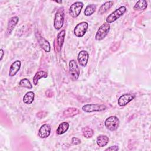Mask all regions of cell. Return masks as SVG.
<instances>
[{
  "label": "cell",
  "mask_w": 151,
  "mask_h": 151,
  "mask_svg": "<svg viewBox=\"0 0 151 151\" xmlns=\"http://www.w3.org/2000/svg\"><path fill=\"white\" fill-rule=\"evenodd\" d=\"M80 110L77 108L69 107L64 111L63 115L65 117H72L78 114Z\"/></svg>",
  "instance_id": "cell-16"
},
{
  "label": "cell",
  "mask_w": 151,
  "mask_h": 151,
  "mask_svg": "<svg viewBox=\"0 0 151 151\" xmlns=\"http://www.w3.org/2000/svg\"><path fill=\"white\" fill-rule=\"evenodd\" d=\"M134 96L132 94H124L118 99L117 103L120 106H124L134 99Z\"/></svg>",
  "instance_id": "cell-12"
},
{
  "label": "cell",
  "mask_w": 151,
  "mask_h": 151,
  "mask_svg": "<svg viewBox=\"0 0 151 151\" xmlns=\"http://www.w3.org/2000/svg\"><path fill=\"white\" fill-rule=\"evenodd\" d=\"M55 2H57V3H62V1H55Z\"/></svg>",
  "instance_id": "cell-29"
},
{
  "label": "cell",
  "mask_w": 151,
  "mask_h": 151,
  "mask_svg": "<svg viewBox=\"0 0 151 151\" xmlns=\"http://www.w3.org/2000/svg\"><path fill=\"white\" fill-rule=\"evenodd\" d=\"M118 150H119V147L117 146H111L105 149V150H111V151H116Z\"/></svg>",
  "instance_id": "cell-27"
},
{
  "label": "cell",
  "mask_w": 151,
  "mask_h": 151,
  "mask_svg": "<svg viewBox=\"0 0 151 151\" xmlns=\"http://www.w3.org/2000/svg\"><path fill=\"white\" fill-rule=\"evenodd\" d=\"M147 6V3L145 0H140L137 1L134 5L133 8L134 10L142 11L145 10Z\"/></svg>",
  "instance_id": "cell-22"
},
{
  "label": "cell",
  "mask_w": 151,
  "mask_h": 151,
  "mask_svg": "<svg viewBox=\"0 0 151 151\" xmlns=\"http://www.w3.org/2000/svg\"><path fill=\"white\" fill-rule=\"evenodd\" d=\"M88 24L86 21L78 23L74 29V34L77 37H83L88 28Z\"/></svg>",
  "instance_id": "cell-6"
},
{
  "label": "cell",
  "mask_w": 151,
  "mask_h": 151,
  "mask_svg": "<svg viewBox=\"0 0 151 151\" xmlns=\"http://www.w3.org/2000/svg\"><path fill=\"white\" fill-rule=\"evenodd\" d=\"M64 10L63 8L59 9L54 17V27L57 30L60 29L63 26L64 24Z\"/></svg>",
  "instance_id": "cell-4"
},
{
  "label": "cell",
  "mask_w": 151,
  "mask_h": 151,
  "mask_svg": "<svg viewBox=\"0 0 151 151\" xmlns=\"http://www.w3.org/2000/svg\"><path fill=\"white\" fill-rule=\"evenodd\" d=\"M96 6L94 4H90L88 5L84 11V14L86 16H90L96 11Z\"/></svg>",
  "instance_id": "cell-23"
},
{
  "label": "cell",
  "mask_w": 151,
  "mask_h": 151,
  "mask_svg": "<svg viewBox=\"0 0 151 151\" xmlns=\"http://www.w3.org/2000/svg\"><path fill=\"white\" fill-rule=\"evenodd\" d=\"M110 28V24L104 22L98 29L96 34L95 35V39L97 41L103 40L108 34Z\"/></svg>",
  "instance_id": "cell-3"
},
{
  "label": "cell",
  "mask_w": 151,
  "mask_h": 151,
  "mask_svg": "<svg viewBox=\"0 0 151 151\" xmlns=\"http://www.w3.org/2000/svg\"><path fill=\"white\" fill-rule=\"evenodd\" d=\"M36 37L37 39V41L38 42V44L41 48H42L45 52H49L51 50V47L49 42L45 40L44 37H42L40 34L36 33Z\"/></svg>",
  "instance_id": "cell-9"
},
{
  "label": "cell",
  "mask_w": 151,
  "mask_h": 151,
  "mask_svg": "<svg viewBox=\"0 0 151 151\" xmlns=\"http://www.w3.org/2000/svg\"><path fill=\"white\" fill-rule=\"evenodd\" d=\"M106 107L104 104H87L82 107V110L86 113L101 111L106 110Z\"/></svg>",
  "instance_id": "cell-7"
},
{
  "label": "cell",
  "mask_w": 151,
  "mask_h": 151,
  "mask_svg": "<svg viewBox=\"0 0 151 151\" xmlns=\"http://www.w3.org/2000/svg\"><path fill=\"white\" fill-rule=\"evenodd\" d=\"M35 94L32 91L27 92L23 97V101L27 104H31L34 100Z\"/></svg>",
  "instance_id": "cell-21"
},
{
  "label": "cell",
  "mask_w": 151,
  "mask_h": 151,
  "mask_svg": "<svg viewBox=\"0 0 151 151\" xmlns=\"http://www.w3.org/2000/svg\"><path fill=\"white\" fill-rule=\"evenodd\" d=\"M48 76V73L44 71H40L35 73L33 77V83L35 86H37L38 80L41 78H47Z\"/></svg>",
  "instance_id": "cell-20"
},
{
  "label": "cell",
  "mask_w": 151,
  "mask_h": 151,
  "mask_svg": "<svg viewBox=\"0 0 151 151\" xmlns=\"http://www.w3.org/2000/svg\"><path fill=\"white\" fill-rule=\"evenodd\" d=\"M69 128V123L67 122H64L60 123L57 127L56 133L58 135H61L66 132Z\"/></svg>",
  "instance_id": "cell-19"
},
{
  "label": "cell",
  "mask_w": 151,
  "mask_h": 151,
  "mask_svg": "<svg viewBox=\"0 0 151 151\" xmlns=\"http://www.w3.org/2000/svg\"><path fill=\"white\" fill-rule=\"evenodd\" d=\"M18 21H19V18L17 16H14L9 19L8 22V25H7V29L6 31V33L7 35H9L11 33V32L13 31L15 27L18 24Z\"/></svg>",
  "instance_id": "cell-13"
},
{
  "label": "cell",
  "mask_w": 151,
  "mask_h": 151,
  "mask_svg": "<svg viewBox=\"0 0 151 151\" xmlns=\"http://www.w3.org/2000/svg\"><path fill=\"white\" fill-rule=\"evenodd\" d=\"M51 128L48 124H42L38 130V136L40 138L45 139L48 137L51 133Z\"/></svg>",
  "instance_id": "cell-11"
},
{
  "label": "cell",
  "mask_w": 151,
  "mask_h": 151,
  "mask_svg": "<svg viewBox=\"0 0 151 151\" xmlns=\"http://www.w3.org/2000/svg\"><path fill=\"white\" fill-rule=\"evenodd\" d=\"M65 31L64 29L61 31L57 36V45H58V47L59 48V51L61 50L64 41V38H65Z\"/></svg>",
  "instance_id": "cell-18"
},
{
  "label": "cell",
  "mask_w": 151,
  "mask_h": 151,
  "mask_svg": "<svg viewBox=\"0 0 151 151\" xmlns=\"http://www.w3.org/2000/svg\"><path fill=\"white\" fill-rule=\"evenodd\" d=\"M21 65V63L19 60H16L15 61L13 62L9 68V76L10 77H13L15 76L16 74L20 70Z\"/></svg>",
  "instance_id": "cell-14"
},
{
  "label": "cell",
  "mask_w": 151,
  "mask_h": 151,
  "mask_svg": "<svg viewBox=\"0 0 151 151\" xmlns=\"http://www.w3.org/2000/svg\"><path fill=\"white\" fill-rule=\"evenodd\" d=\"M82 133L83 136L86 137V138H91L93 134H94V131L93 130L89 127H85L82 130Z\"/></svg>",
  "instance_id": "cell-24"
},
{
  "label": "cell",
  "mask_w": 151,
  "mask_h": 151,
  "mask_svg": "<svg viewBox=\"0 0 151 151\" xmlns=\"http://www.w3.org/2000/svg\"><path fill=\"white\" fill-rule=\"evenodd\" d=\"M0 52H1V58H0V60L1 61L2 60V58L4 57V50L2 49H1L0 50Z\"/></svg>",
  "instance_id": "cell-28"
},
{
  "label": "cell",
  "mask_w": 151,
  "mask_h": 151,
  "mask_svg": "<svg viewBox=\"0 0 151 151\" xmlns=\"http://www.w3.org/2000/svg\"><path fill=\"white\" fill-rule=\"evenodd\" d=\"M19 85L21 87H25L28 89H31L32 88V85L31 84L30 81L27 78H22L20 80L19 83Z\"/></svg>",
  "instance_id": "cell-25"
},
{
  "label": "cell",
  "mask_w": 151,
  "mask_h": 151,
  "mask_svg": "<svg viewBox=\"0 0 151 151\" xmlns=\"http://www.w3.org/2000/svg\"><path fill=\"white\" fill-rule=\"evenodd\" d=\"M113 5V1H109L105 2L99 8V9L98 11V14L100 15H102L106 13L107 11H109V9H110L111 8Z\"/></svg>",
  "instance_id": "cell-15"
},
{
  "label": "cell",
  "mask_w": 151,
  "mask_h": 151,
  "mask_svg": "<svg viewBox=\"0 0 151 151\" xmlns=\"http://www.w3.org/2000/svg\"><path fill=\"white\" fill-rule=\"evenodd\" d=\"M119 119L115 116L109 117L104 122V125L110 131L116 130L119 126Z\"/></svg>",
  "instance_id": "cell-2"
},
{
  "label": "cell",
  "mask_w": 151,
  "mask_h": 151,
  "mask_svg": "<svg viewBox=\"0 0 151 151\" xmlns=\"http://www.w3.org/2000/svg\"><path fill=\"white\" fill-rule=\"evenodd\" d=\"M126 11V8L124 6H122L119 8L116 9L110 15H109L106 18V22L108 24L112 23L122 16Z\"/></svg>",
  "instance_id": "cell-1"
},
{
  "label": "cell",
  "mask_w": 151,
  "mask_h": 151,
  "mask_svg": "<svg viewBox=\"0 0 151 151\" xmlns=\"http://www.w3.org/2000/svg\"><path fill=\"white\" fill-rule=\"evenodd\" d=\"M83 5V3L80 1L73 3L69 8L68 12L70 15L73 18L77 17L80 15Z\"/></svg>",
  "instance_id": "cell-5"
},
{
  "label": "cell",
  "mask_w": 151,
  "mask_h": 151,
  "mask_svg": "<svg viewBox=\"0 0 151 151\" xmlns=\"http://www.w3.org/2000/svg\"><path fill=\"white\" fill-rule=\"evenodd\" d=\"M71 143L73 144V145H78L81 143V140L80 139H79L77 137H73L71 139Z\"/></svg>",
  "instance_id": "cell-26"
},
{
  "label": "cell",
  "mask_w": 151,
  "mask_h": 151,
  "mask_svg": "<svg viewBox=\"0 0 151 151\" xmlns=\"http://www.w3.org/2000/svg\"><path fill=\"white\" fill-rule=\"evenodd\" d=\"M109 142V138L106 135H99L96 139V143L99 147H103L107 145Z\"/></svg>",
  "instance_id": "cell-17"
},
{
  "label": "cell",
  "mask_w": 151,
  "mask_h": 151,
  "mask_svg": "<svg viewBox=\"0 0 151 151\" xmlns=\"http://www.w3.org/2000/svg\"><path fill=\"white\" fill-rule=\"evenodd\" d=\"M89 58V54L85 50L81 51L77 56V61L81 67H86Z\"/></svg>",
  "instance_id": "cell-10"
},
{
  "label": "cell",
  "mask_w": 151,
  "mask_h": 151,
  "mask_svg": "<svg viewBox=\"0 0 151 151\" xmlns=\"http://www.w3.org/2000/svg\"><path fill=\"white\" fill-rule=\"evenodd\" d=\"M69 71L71 78L77 80L80 76V69L76 60H71L69 62Z\"/></svg>",
  "instance_id": "cell-8"
}]
</instances>
